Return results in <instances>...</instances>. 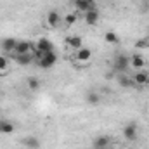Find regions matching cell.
<instances>
[{"label": "cell", "mask_w": 149, "mask_h": 149, "mask_svg": "<svg viewBox=\"0 0 149 149\" xmlns=\"http://www.w3.org/2000/svg\"><path fill=\"white\" fill-rule=\"evenodd\" d=\"M104 40H106L108 43H111V45H118V43H120V37H118V33L113 31V30H109V31L104 33Z\"/></svg>", "instance_id": "cell-19"}, {"label": "cell", "mask_w": 149, "mask_h": 149, "mask_svg": "<svg viewBox=\"0 0 149 149\" xmlns=\"http://www.w3.org/2000/svg\"><path fill=\"white\" fill-rule=\"evenodd\" d=\"M123 137H125V141H128V142H134V141H137V137H139V132H137V127L134 125V123H127L125 127H123Z\"/></svg>", "instance_id": "cell-5"}, {"label": "cell", "mask_w": 149, "mask_h": 149, "mask_svg": "<svg viewBox=\"0 0 149 149\" xmlns=\"http://www.w3.org/2000/svg\"><path fill=\"white\" fill-rule=\"evenodd\" d=\"M23 146L26 149H40V141L35 135H28L23 139Z\"/></svg>", "instance_id": "cell-15"}, {"label": "cell", "mask_w": 149, "mask_h": 149, "mask_svg": "<svg viewBox=\"0 0 149 149\" xmlns=\"http://www.w3.org/2000/svg\"><path fill=\"white\" fill-rule=\"evenodd\" d=\"M63 21L68 24V26H73L74 23H76V14H73V12H70V14H66L64 17H63Z\"/></svg>", "instance_id": "cell-22"}, {"label": "cell", "mask_w": 149, "mask_h": 149, "mask_svg": "<svg viewBox=\"0 0 149 149\" xmlns=\"http://www.w3.org/2000/svg\"><path fill=\"white\" fill-rule=\"evenodd\" d=\"M66 45H68V47H71L73 50H78L80 47H83L81 37H78V35H71V37H68V38H66Z\"/></svg>", "instance_id": "cell-16"}, {"label": "cell", "mask_w": 149, "mask_h": 149, "mask_svg": "<svg viewBox=\"0 0 149 149\" xmlns=\"http://www.w3.org/2000/svg\"><path fill=\"white\" fill-rule=\"evenodd\" d=\"M116 81H118V85H120L121 88H135V87H137L135 81H134V78L127 73L116 74Z\"/></svg>", "instance_id": "cell-7"}, {"label": "cell", "mask_w": 149, "mask_h": 149, "mask_svg": "<svg viewBox=\"0 0 149 149\" xmlns=\"http://www.w3.org/2000/svg\"><path fill=\"white\" fill-rule=\"evenodd\" d=\"M132 78H134V81H135L137 87H141V88L149 87V71L146 68L144 70H137L135 73L132 74Z\"/></svg>", "instance_id": "cell-4"}, {"label": "cell", "mask_w": 149, "mask_h": 149, "mask_svg": "<svg viewBox=\"0 0 149 149\" xmlns=\"http://www.w3.org/2000/svg\"><path fill=\"white\" fill-rule=\"evenodd\" d=\"M61 23H63V17H61V14L57 10H49L47 12V24L50 28H57Z\"/></svg>", "instance_id": "cell-11"}, {"label": "cell", "mask_w": 149, "mask_h": 149, "mask_svg": "<svg viewBox=\"0 0 149 149\" xmlns=\"http://www.w3.org/2000/svg\"><path fill=\"white\" fill-rule=\"evenodd\" d=\"M9 68V59L5 56H0V71H5Z\"/></svg>", "instance_id": "cell-23"}, {"label": "cell", "mask_w": 149, "mask_h": 149, "mask_svg": "<svg viewBox=\"0 0 149 149\" xmlns=\"http://www.w3.org/2000/svg\"><path fill=\"white\" fill-rule=\"evenodd\" d=\"M14 130H16V127H14L12 121H9V120H0V134L9 135V134H12Z\"/></svg>", "instance_id": "cell-17"}, {"label": "cell", "mask_w": 149, "mask_h": 149, "mask_svg": "<svg viewBox=\"0 0 149 149\" xmlns=\"http://www.w3.org/2000/svg\"><path fill=\"white\" fill-rule=\"evenodd\" d=\"M74 7L80 10V12H87V10H90V9H97V5H95V0H76L73 2Z\"/></svg>", "instance_id": "cell-12"}, {"label": "cell", "mask_w": 149, "mask_h": 149, "mask_svg": "<svg viewBox=\"0 0 149 149\" xmlns=\"http://www.w3.org/2000/svg\"><path fill=\"white\" fill-rule=\"evenodd\" d=\"M85 102H87L88 106H99V104H101V95H99V92L88 90V92L85 94Z\"/></svg>", "instance_id": "cell-13"}, {"label": "cell", "mask_w": 149, "mask_h": 149, "mask_svg": "<svg viewBox=\"0 0 149 149\" xmlns=\"http://www.w3.org/2000/svg\"><path fill=\"white\" fill-rule=\"evenodd\" d=\"M101 149H109V148H101Z\"/></svg>", "instance_id": "cell-25"}, {"label": "cell", "mask_w": 149, "mask_h": 149, "mask_svg": "<svg viewBox=\"0 0 149 149\" xmlns=\"http://www.w3.org/2000/svg\"><path fill=\"white\" fill-rule=\"evenodd\" d=\"M54 50V43L49 40L47 37H42L37 40V43H35V52H37V56H42V54H45V52H52Z\"/></svg>", "instance_id": "cell-3"}, {"label": "cell", "mask_w": 149, "mask_h": 149, "mask_svg": "<svg viewBox=\"0 0 149 149\" xmlns=\"http://www.w3.org/2000/svg\"><path fill=\"white\" fill-rule=\"evenodd\" d=\"M148 10H149V2L146 0V2H142V3H141V7H139V12H141V14H146Z\"/></svg>", "instance_id": "cell-24"}, {"label": "cell", "mask_w": 149, "mask_h": 149, "mask_svg": "<svg viewBox=\"0 0 149 149\" xmlns=\"http://www.w3.org/2000/svg\"><path fill=\"white\" fill-rule=\"evenodd\" d=\"M74 57L80 63H88L92 59V50L88 47H80L78 50H74Z\"/></svg>", "instance_id": "cell-10"}, {"label": "cell", "mask_w": 149, "mask_h": 149, "mask_svg": "<svg viewBox=\"0 0 149 149\" xmlns=\"http://www.w3.org/2000/svg\"><path fill=\"white\" fill-rule=\"evenodd\" d=\"M99 19H101L99 9H90V10L85 12V23H87L88 26H95V24L99 23Z\"/></svg>", "instance_id": "cell-9"}, {"label": "cell", "mask_w": 149, "mask_h": 149, "mask_svg": "<svg viewBox=\"0 0 149 149\" xmlns=\"http://www.w3.org/2000/svg\"><path fill=\"white\" fill-rule=\"evenodd\" d=\"M16 45H17V40H16V38H10V37L3 38V40L0 42V47H2L5 52H14Z\"/></svg>", "instance_id": "cell-14"}, {"label": "cell", "mask_w": 149, "mask_h": 149, "mask_svg": "<svg viewBox=\"0 0 149 149\" xmlns=\"http://www.w3.org/2000/svg\"><path fill=\"white\" fill-rule=\"evenodd\" d=\"M128 68H130V56L125 52L116 54L113 59V71L116 74H123L128 71Z\"/></svg>", "instance_id": "cell-1"}, {"label": "cell", "mask_w": 149, "mask_h": 149, "mask_svg": "<svg viewBox=\"0 0 149 149\" xmlns=\"http://www.w3.org/2000/svg\"><path fill=\"white\" fill-rule=\"evenodd\" d=\"M26 83H28V88H30V90H33V92H35V90H38V88H40V85H42V83H40V80H38L37 76L28 78V81H26Z\"/></svg>", "instance_id": "cell-21"}, {"label": "cell", "mask_w": 149, "mask_h": 149, "mask_svg": "<svg viewBox=\"0 0 149 149\" xmlns=\"http://www.w3.org/2000/svg\"><path fill=\"white\" fill-rule=\"evenodd\" d=\"M71 2H76V0H71Z\"/></svg>", "instance_id": "cell-26"}, {"label": "cell", "mask_w": 149, "mask_h": 149, "mask_svg": "<svg viewBox=\"0 0 149 149\" xmlns=\"http://www.w3.org/2000/svg\"><path fill=\"white\" fill-rule=\"evenodd\" d=\"M31 61H33V57H31L30 54H21V56H17V54H16V63H17V64H21V66H30V64H31Z\"/></svg>", "instance_id": "cell-20"}, {"label": "cell", "mask_w": 149, "mask_h": 149, "mask_svg": "<svg viewBox=\"0 0 149 149\" xmlns=\"http://www.w3.org/2000/svg\"><path fill=\"white\" fill-rule=\"evenodd\" d=\"M94 148L95 149H101V148H108V144H109V137H106V135H99V137H95L94 139Z\"/></svg>", "instance_id": "cell-18"}, {"label": "cell", "mask_w": 149, "mask_h": 149, "mask_svg": "<svg viewBox=\"0 0 149 149\" xmlns=\"http://www.w3.org/2000/svg\"><path fill=\"white\" fill-rule=\"evenodd\" d=\"M30 50L35 52V45H33L31 42H28V40H17V45H16V49H14V52H16L17 56H21V54H30Z\"/></svg>", "instance_id": "cell-6"}, {"label": "cell", "mask_w": 149, "mask_h": 149, "mask_svg": "<svg viewBox=\"0 0 149 149\" xmlns=\"http://www.w3.org/2000/svg\"><path fill=\"white\" fill-rule=\"evenodd\" d=\"M130 68L137 70H144L146 68V57L142 54H132L130 56Z\"/></svg>", "instance_id": "cell-8"}, {"label": "cell", "mask_w": 149, "mask_h": 149, "mask_svg": "<svg viewBox=\"0 0 149 149\" xmlns=\"http://www.w3.org/2000/svg\"><path fill=\"white\" fill-rule=\"evenodd\" d=\"M37 63H38V66H40L42 70H50V68H54V66L57 64V54H56V50L45 52V54L38 56Z\"/></svg>", "instance_id": "cell-2"}]
</instances>
